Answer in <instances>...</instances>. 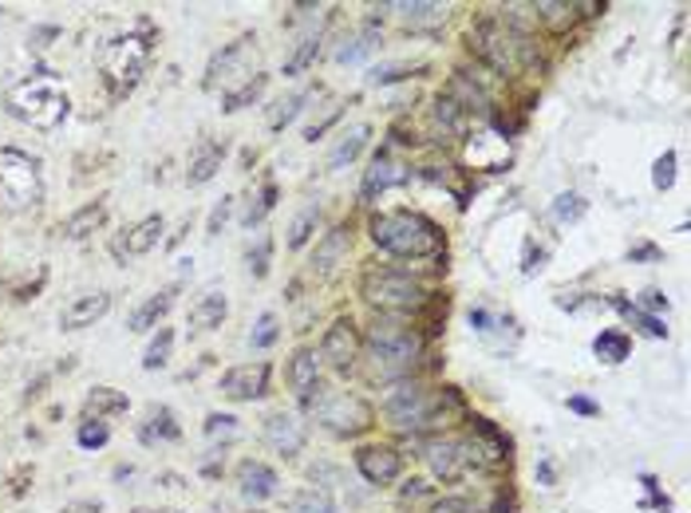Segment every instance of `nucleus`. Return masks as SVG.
I'll use <instances>...</instances> for the list:
<instances>
[{
    "instance_id": "2eb2a0df",
    "label": "nucleus",
    "mask_w": 691,
    "mask_h": 513,
    "mask_svg": "<svg viewBox=\"0 0 691 513\" xmlns=\"http://www.w3.org/2000/svg\"><path fill=\"white\" fill-rule=\"evenodd\" d=\"M265 442L281 459H293V454L305 451V423H296V414L288 411H273L265 419Z\"/></svg>"
},
{
    "instance_id": "f03ea898",
    "label": "nucleus",
    "mask_w": 691,
    "mask_h": 513,
    "mask_svg": "<svg viewBox=\"0 0 691 513\" xmlns=\"http://www.w3.org/2000/svg\"><path fill=\"white\" fill-rule=\"evenodd\" d=\"M372 242L392 257H431L439 253L443 234L431 217L415 214V209H387L372 217Z\"/></svg>"
},
{
    "instance_id": "a878e982",
    "label": "nucleus",
    "mask_w": 691,
    "mask_h": 513,
    "mask_svg": "<svg viewBox=\"0 0 691 513\" xmlns=\"http://www.w3.org/2000/svg\"><path fill=\"white\" fill-rule=\"evenodd\" d=\"M108 222V202H88L83 209H75L68 222H63V237H72V242H83L88 234H95L99 226Z\"/></svg>"
},
{
    "instance_id": "7c9ffc66",
    "label": "nucleus",
    "mask_w": 691,
    "mask_h": 513,
    "mask_svg": "<svg viewBox=\"0 0 691 513\" xmlns=\"http://www.w3.org/2000/svg\"><path fill=\"white\" fill-rule=\"evenodd\" d=\"M368 135H372L368 123H356V126H352L348 135H344L341 143H336V151L328 154V166H333V171H341L344 163H352V158H356V154L364 151V146H368Z\"/></svg>"
},
{
    "instance_id": "79ce46f5",
    "label": "nucleus",
    "mask_w": 691,
    "mask_h": 513,
    "mask_svg": "<svg viewBox=\"0 0 691 513\" xmlns=\"http://www.w3.org/2000/svg\"><path fill=\"white\" fill-rule=\"evenodd\" d=\"M672 182H675V151H664L652 166V186L656 189H672Z\"/></svg>"
},
{
    "instance_id": "58836bf2",
    "label": "nucleus",
    "mask_w": 691,
    "mask_h": 513,
    "mask_svg": "<svg viewBox=\"0 0 691 513\" xmlns=\"http://www.w3.org/2000/svg\"><path fill=\"white\" fill-rule=\"evenodd\" d=\"M261 91H265V75H257V80L245 83V88H237V91H230V95H222V111H242V107H250V103L257 100Z\"/></svg>"
},
{
    "instance_id": "6ab92c4d",
    "label": "nucleus",
    "mask_w": 691,
    "mask_h": 513,
    "mask_svg": "<svg viewBox=\"0 0 691 513\" xmlns=\"http://www.w3.org/2000/svg\"><path fill=\"white\" fill-rule=\"evenodd\" d=\"M179 439H182V427L171 407H151L146 419L139 423V442H143V447H171V442H179Z\"/></svg>"
},
{
    "instance_id": "6e6552de",
    "label": "nucleus",
    "mask_w": 691,
    "mask_h": 513,
    "mask_svg": "<svg viewBox=\"0 0 691 513\" xmlns=\"http://www.w3.org/2000/svg\"><path fill=\"white\" fill-rule=\"evenodd\" d=\"M257 48H253V40H237V44L222 48V52L210 60L206 68V88L210 91H222V95H230V91L245 88V83L257 80Z\"/></svg>"
},
{
    "instance_id": "9d476101",
    "label": "nucleus",
    "mask_w": 691,
    "mask_h": 513,
    "mask_svg": "<svg viewBox=\"0 0 691 513\" xmlns=\"http://www.w3.org/2000/svg\"><path fill=\"white\" fill-rule=\"evenodd\" d=\"M478 52L498 68V72H514L521 60H530V48H526V37L510 32L498 20H482L478 24Z\"/></svg>"
},
{
    "instance_id": "9b49d317",
    "label": "nucleus",
    "mask_w": 691,
    "mask_h": 513,
    "mask_svg": "<svg viewBox=\"0 0 691 513\" xmlns=\"http://www.w3.org/2000/svg\"><path fill=\"white\" fill-rule=\"evenodd\" d=\"M162 229H166L162 214H151V217H143V222H135V226H126L119 237H111V257L123 265L131 261V257H143V253H151L154 245L162 242Z\"/></svg>"
},
{
    "instance_id": "20e7f679",
    "label": "nucleus",
    "mask_w": 691,
    "mask_h": 513,
    "mask_svg": "<svg viewBox=\"0 0 691 513\" xmlns=\"http://www.w3.org/2000/svg\"><path fill=\"white\" fill-rule=\"evenodd\" d=\"M44 198L40 163L17 146H0V214H24Z\"/></svg>"
},
{
    "instance_id": "09e8293b",
    "label": "nucleus",
    "mask_w": 691,
    "mask_h": 513,
    "mask_svg": "<svg viewBox=\"0 0 691 513\" xmlns=\"http://www.w3.org/2000/svg\"><path fill=\"white\" fill-rule=\"evenodd\" d=\"M569 411H577V414H601V407L592 403V399H585V396H569Z\"/></svg>"
},
{
    "instance_id": "3c124183",
    "label": "nucleus",
    "mask_w": 691,
    "mask_h": 513,
    "mask_svg": "<svg viewBox=\"0 0 691 513\" xmlns=\"http://www.w3.org/2000/svg\"><path fill=\"white\" fill-rule=\"evenodd\" d=\"M629 257H660V253H656L652 245H637V249H632Z\"/></svg>"
},
{
    "instance_id": "ddd939ff",
    "label": "nucleus",
    "mask_w": 691,
    "mask_h": 513,
    "mask_svg": "<svg viewBox=\"0 0 691 513\" xmlns=\"http://www.w3.org/2000/svg\"><path fill=\"white\" fill-rule=\"evenodd\" d=\"M356 356H359L356 325H352V320H336L321 343V360L333 371H341V376H348V371L356 368Z\"/></svg>"
},
{
    "instance_id": "c85d7f7f",
    "label": "nucleus",
    "mask_w": 691,
    "mask_h": 513,
    "mask_svg": "<svg viewBox=\"0 0 691 513\" xmlns=\"http://www.w3.org/2000/svg\"><path fill=\"white\" fill-rule=\"evenodd\" d=\"M399 12L407 28H439L447 20V9L443 4H427V0H415V4H392Z\"/></svg>"
},
{
    "instance_id": "a211bd4d",
    "label": "nucleus",
    "mask_w": 691,
    "mask_h": 513,
    "mask_svg": "<svg viewBox=\"0 0 691 513\" xmlns=\"http://www.w3.org/2000/svg\"><path fill=\"white\" fill-rule=\"evenodd\" d=\"M356 470L368 478L372 486H387V482L399 478L404 462H399V454H395L392 447H364V451L356 454Z\"/></svg>"
},
{
    "instance_id": "dca6fc26",
    "label": "nucleus",
    "mask_w": 691,
    "mask_h": 513,
    "mask_svg": "<svg viewBox=\"0 0 691 513\" xmlns=\"http://www.w3.org/2000/svg\"><path fill=\"white\" fill-rule=\"evenodd\" d=\"M277 486H281V478L270 462L245 459L242 466H237V490H242L245 502H270V497L277 494Z\"/></svg>"
},
{
    "instance_id": "72a5a7b5",
    "label": "nucleus",
    "mask_w": 691,
    "mask_h": 513,
    "mask_svg": "<svg viewBox=\"0 0 691 513\" xmlns=\"http://www.w3.org/2000/svg\"><path fill=\"white\" fill-rule=\"evenodd\" d=\"M585 209H589V202H585L581 194H557L553 206H549V217L561 222V226H573V222L585 217Z\"/></svg>"
},
{
    "instance_id": "393cba45",
    "label": "nucleus",
    "mask_w": 691,
    "mask_h": 513,
    "mask_svg": "<svg viewBox=\"0 0 691 513\" xmlns=\"http://www.w3.org/2000/svg\"><path fill=\"white\" fill-rule=\"evenodd\" d=\"M316 368H321V360H316L313 348H301L293 356V368H288V383H293L296 391H301V399H313V391H321V379H316Z\"/></svg>"
},
{
    "instance_id": "473e14b6",
    "label": "nucleus",
    "mask_w": 691,
    "mask_h": 513,
    "mask_svg": "<svg viewBox=\"0 0 691 513\" xmlns=\"http://www.w3.org/2000/svg\"><path fill=\"white\" fill-rule=\"evenodd\" d=\"M288 513H336V502L328 490H296L288 497Z\"/></svg>"
},
{
    "instance_id": "7ed1b4c3",
    "label": "nucleus",
    "mask_w": 691,
    "mask_h": 513,
    "mask_svg": "<svg viewBox=\"0 0 691 513\" xmlns=\"http://www.w3.org/2000/svg\"><path fill=\"white\" fill-rule=\"evenodd\" d=\"M95 68L108 83V91L115 100L131 95L143 83L146 68H151V40L126 32V37H111L108 44L95 52Z\"/></svg>"
},
{
    "instance_id": "bb28decb",
    "label": "nucleus",
    "mask_w": 691,
    "mask_h": 513,
    "mask_svg": "<svg viewBox=\"0 0 691 513\" xmlns=\"http://www.w3.org/2000/svg\"><path fill=\"white\" fill-rule=\"evenodd\" d=\"M629 351H632V340L620 328H604L597 340H592V356L601 363H624L629 360Z\"/></svg>"
},
{
    "instance_id": "37998d69",
    "label": "nucleus",
    "mask_w": 691,
    "mask_h": 513,
    "mask_svg": "<svg viewBox=\"0 0 691 513\" xmlns=\"http://www.w3.org/2000/svg\"><path fill=\"white\" fill-rule=\"evenodd\" d=\"M305 100H308L305 91H301V95H288V100H281L277 107L270 111V126H273V131H281V126H285L288 119H293L296 111H301V103H305Z\"/></svg>"
},
{
    "instance_id": "8fccbe9b",
    "label": "nucleus",
    "mask_w": 691,
    "mask_h": 513,
    "mask_svg": "<svg viewBox=\"0 0 691 513\" xmlns=\"http://www.w3.org/2000/svg\"><path fill=\"white\" fill-rule=\"evenodd\" d=\"M538 478H541V486H553V462H541Z\"/></svg>"
},
{
    "instance_id": "de8ad7c7",
    "label": "nucleus",
    "mask_w": 691,
    "mask_h": 513,
    "mask_svg": "<svg viewBox=\"0 0 691 513\" xmlns=\"http://www.w3.org/2000/svg\"><path fill=\"white\" fill-rule=\"evenodd\" d=\"M640 305H644V308H664V312H668V297L660 293V288H644V293H640Z\"/></svg>"
},
{
    "instance_id": "f257e3e1",
    "label": "nucleus",
    "mask_w": 691,
    "mask_h": 513,
    "mask_svg": "<svg viewBox=\"0 0 691 513\" xmlns=\"http://www.w3.org/2000/svg\"><path fill=\"white\" fill-rule=\"evenodd\" d=\"M0 103H4V111L12 119H20L24 126H37V131H55V126H63L68 111H72V100H68L63 83L48 80V75L12 83Z\"/></svg>"
},
{
    "instance_id": "a18cd8bd",
    "label": "nucleus",
    "mask_w": 691,
    "mask_h": 513,
    "mask_svg": "<svg viewBox=\"0 0 691 513\" xmlns=\"http://www.w3.org/2000/svg\"><path fill=\"white\" fill-rule=\"evenodd\" d=\"M230 209H234V198H222L214 206V214H210V234H217V229L225 226V222H230Z\"/></svg>"
},
{
    "instance_id": "0eeeda50",
    "label": "nucleus",
    "mask_w": 691,
    "mask_h": 513,
    "mask_svg": "<svg viewBox=\"0 0 691 513\" xmlns=\"http://www.w3.org/2000/svg\"><path fill=\"white\" fill-rule=\"evenodd\" d=\"M364 297L376 308H387V312H415V308H423L427 293H423L419 280L407 277V273L372 269L368 277H364Z\"/></svg>"
},
{
    "instance_id": "423d86ee",
    "label": "nucleus",
    "mask_w": 691,
    "mask_h": 513,
    "mask_svg": "<svg viewBox=\"0 0 691 513\" xmlns=\"http://www.w3.org/2000/svg\"><path fill=\"white\" fill-rule=\"evenodd\" d=\"M368 351L372 360H376V368H384L387 376H399L419 356V336L407 325H399V320H376L368 328Z\"/></svg>"
},
{
    "instance_id": "f3484780",
    "label": "nucleus",
    "mask_w": 691,
    "mask_h": 513,
    "mask_svg": "<svg viewBox=\"0 0 691 513\" xmlns=\"http://www.w3.org/2000/svg\"><path fill=\"white\" fill-rule=\"evenodd\" d=\"M111 308V297L108 293H83V297H75L72 305H63L60 312V328L63 332H80V328H91L95 320H103Z\"/></svg>"
},
{
    "instance_id": "5701e85b",
    "label": "nucleus",
    "mask_w": 691,
    "mask_h": 513,
    "mask_svg": "<svg viewBox=\"0 0 691 513\" xmlns=\"http://www.w3.org/2000/svg\"><path fill=\"white\" fill-rule=\"evenodd\" d=\"M222 154H225V146H217L214 138H202V143L190 151V171H186L190 186H206V182L222 171Z\"/></svg>"
},
{
    "instance_id": "412c9836",
    "label": "nucleus",
    "mask_w": 691,
    "mask_h": 513,
    "mask_svg": "<svg viewBox=\"0 0 691 513\" xmlns=\"http://www.w3.org/2000/svg\"><path fill=\"white\" fill-rule=\"evenodd\" d=\"M225 312H230V300H225V293L210 288V293H202V297L190 305L186 325L194 328V332H214V328H222Z\"/></svg>"
},
{
    "instance_id": "cd10ccee",
    "label": "nucleus",
    "mask_w": 691,
    "mask_h": 513,
    "mask_svg": "<svg viewBox=\"0 0 691 513\" xmlns=\"http://www.w3.org/2000/svg\"><path fill=\"white\" fill-rule=\"evenodd\" d=\"M344 257H348V229H333V234L316 245L313 265L321 273H336V265H344Z\"/></svg>"
},
{
    "instance_id": "a19ab883",
    "label": "nucleus",
    "mask_w": 691,
    "mask_h": 513,
    "mask_svg": "<svg viewBox=\"0 0 691 513\" xmlns=\"http://www.w3.org/2000/svg\"><path fill=\"white\" fill-rule=\"evenodd\" d=\"M242 434V427H237V419L234 414H206V439H222V442H230V439H237Z\"/></svg>"
},
{
    "instance_id": "4468645a",
    "label": "nucleus",
    "mask_w": 691,
    "mask_h": 513,
    "mask_svg": "<svg viewBox=\"0 0 691 513\" xmlns=\"http://www.w3.org/2000/svg\"><path fill=\"white\" fill-rule=\"evenodd\" d=\"M427 466H431L435 478H443V482H458L463 470L470 466L467 442L463 439H435L431 447H427Z\"/></svg>"
},
{
    "instance_id": "c9c22d12",
    "label": "nucleus",
    "mask_w": 691,
    "mask_h": 513,
    "mask_svg": "<svg viewBox=\"0 0 691 513\" xmlns=\"http://www.w3.org/2000/svg\"><path fill=\"white\" fill-rule=\"evenodd\" d=\"M108 439H111V427L95 423V419H83L80 431H75V442H80L83 451H99V447H108Z\"/></svg>"
},
{
    "instance_id": "603ef678",
    "label": "nucleus",
    "mask_w": 691,
    "mask_h": 513,
    "mask_svg": "<svg viewBox=\"0 0 691 513\" xmlns=\"http://www.w3.org/2000/svg\"><path fill=\"white\" fill-rule=\"evenodd\" d=\"M131 513H182V510H151V505H135Z\"/></svg>"
},
{
    "instance_id": "4c0bfd02",
    "label": "nucleus",
    "mask_w": 691,
    "mask_h": 513,
    "mask_svg": "<svg viewBox=\"0 0 691 513\" xmlns=\"http://www.w3.org/2000/svg\"><path fill=\"white\" fill-rule=\"evenodd\" d=\"M270 261H273V237L257 234V242L250 245V273L261 280L265 273H270Z\"/></svg>"
},
{
    "instance_id": "1a4fd4ad",
    "label": "nucleus",
    "mask_w": 691,
    "mask_h": 513,
    "mask_svg": "<svg viewBox=\"0 0 691 513\" xmlns=\"http://www.w3.org/2000/svg\"><path fill=\"white\" fill-rule=\"evenodd\" d=\"M316 411V419H321L324 427L333 434H359L372 427V407L364 403L359 396H348V391H336V396H324V388L316 391V399L308 403Z\"/></svg>"
},
{
    "instance_id": "b1692460",
    "label": "nucleus",
    "mask_w": 691,
    "mask_h": 513,
    "mask_svg": "<svg viewBox=\"0 0 691 513\" xmlns=\"http://www.w3.org/2000/svg\"><path fill=\"white\" fill-rule=\"evenodd\" d=\"M126 407H131V399H126L123 391L91 388L88 399H83V407H80V414H83V419H95V423H103L108 414H126Z\"/></svg>"
},
{
    "instance_id": "4be33fe9",
    "label": "nucleus",
    "mask_w": 691,
    "mask_h": 513,
    "mask_svg": "<svg viewBox=\"0 0 691 513\" xmlns=\"http://www.w3.org/2000/svg\"><path fill=\"white\" fill-rule=\"evenodd\" d=\"M171 305H174V285L162 288V293L146 297L143 305L131 308V316H126V332H151V328H159L162 316L171 312Z\"/></svg>"
},
{
    "instance_id": "ea45409f",
    "label": "nucleus",
    "mask_w": 691,
    "mask_h": 513,
    "mask_svg": "<svg viewBox=\"0 0 691 513\" xmlns=\"http://www.w3.org/2000/svg\"><path fill=\"white\" fill-rule=\"evenodd\" d=\"M277 336H281L277 316H273V312H261L257 325H253V332H250V348H273V343H277Z\"/></svg>"
},
{
    "instance_id": "39448f33",
    "label": "nucleus",
    "mask_w": 691,
    "mask_h": 513,
    "mask_svg": "<svg viewBox=\"0 0 691 513\" xmlns=\"http://www.w3.org/2000/svg\"><path fill=\"white\" fill-rule=\"evenodd\" d=\"M447 411H458V399L450 391L443 396H431L423 388H395L392 396L384 399V414L387 423L399 427V431H427V427H439L447 419Z\"/></svg>"
},
{
    "instance_id": "2f4dec72",
    "label": "nucleus",
    "mask_w": 691,
    "mask_h": 513,
    "mask_svg": "<svg viewBox=\"0 0 691 513\" xmlns=\"http://www.w3.org/2000/svg\"><path fill=\"white\" fill-rule=\"evenodd\" d=\"M171 348H174V328L159 325V332L151 336V343H146L143 351V371H159L171 363Z\"/></svg>"
},
{
    "instance_id": "aec40b11",
    "label": "nucleus",
    "mask_w": 691,
    "mask_h": 513,
    "mask_svg": "<svg viewBox=\"0 0 691 513\" xmlns=\"http://www.w3.org/2000/svg\"><path fill=\"white\" fill-rule=\"evenodd\" d=\"M407 182V166L395 163L392 154L379 151L376 158H372L368 174H364V198H376V194H387L392 186H404Z\"/></svg>"
},
{
    "instance_id": "f704fd0d",
    "label": "nucleus",
    "mask_w": 691,
    "mask_h": 513,
    "mask_svg": "<svg viewBox=\"0 0 691 513\" xmlns=\"http://www.w3.org/2000/svg\"><path fill=\"white\" fill-rule=\"evenodd\" d=\"M316 217H321V209H316V206H305L301 214L293 217V226H288V245H293V249L308 245V237H313V226H316Z\"/></svg>"
},
{
    "instance_id": "c03bdc74",
    "label": "nucleus",
    "mask_w": 691,
    "mask_h": 513,
    "mask_svg": "<svg viewBox=\"0 0 691 513\" xmlns=\"http://www.w3.org/2000/svg\"><path fill=\"white\" fill-rule=\"evenodd\" d=\"M273 202H277V186H273V182H265V189H261L257 206H250V214H245V226H253V222H261V217L270 214Z\"/></svg>"
},
{
    "instance_id": "e433bc0d",
    "label": "nucleus",
    "mask_w": 691,
    "mask_h": 513,
    "mask_svg": "<svg viewBox=\"0 0 691 513\" xmlns=\"http://www.w3.org/2000/svg\"><path fill=\"white\" fill-rule=\"evenodd\" d=\"M316 52H321V40H316V37H305V40H301V44H296V52L285 60V75H301V72H305V68H308V63L316 60Z\"/></svg>"
},
{
    "instance_id": "c756f323",
    "label": "nucleus",
    "mask_w": 691,
    "mask_h": 513,
    "mask_svg": "<svg viewBox=\"0 0 691 513\" xmlns=\"http://www.w3.org/2000/svg\"><path fill=\"white\" fill-rule=\"evenodd\" d=\"M612 308H617L620 316H624V320H629V325H637L640 332L644 336H652V340H664L668 336V328L660 325V320H656L652 312H644V308L640 305H632V300H624V297H612Z\"/></svg>"
},
{
    "instance_id": "49530a36",
    "label": "nucleus",
    "mask_w": 691,
    "mask_h": 513,
    "mask_svg": "<svg viewBox=\"0 0 691 513\" xmlns=\"http://www.w3.org/2000/svg\"><path fill=\"white\" fill-rule=\"evenodd\" d=\"M55 513H103V505L99 502H88V497H80V502H68V505H60Z\"/></svg>"
},
{
    "instance_id": "f8f14e48",
    "label": "nucleus",
    "mask_w": 691,
    "mask_h": 513,
    "mask_svg": "<svg viewBox=\"0 0 691 513\" xmlns=\"http://www.w3.org/2000/svg\"><path fill=\"white\" fill-rule=\"evenodd\" d=\"M270 391V363H237L222 376V396L230 403H253Z\"/></svg>"
}]
</instances>
